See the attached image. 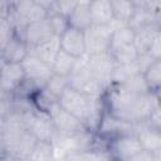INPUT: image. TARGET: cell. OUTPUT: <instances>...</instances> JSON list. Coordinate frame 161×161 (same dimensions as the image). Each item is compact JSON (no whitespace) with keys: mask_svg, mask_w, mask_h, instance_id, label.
<instances>
[{"mask_svg":"<svg viewBox=\"0 0 161 161\" xmlns=\"http://www.w3.org/2000/svg\"><path fill=\"white\" fill-rule=\"evenodd\" d=\"M0 158H5V148H4L3 137H0Z\"/></svg>","mask_w":161,"mask_h":161,"instance_id":"36","label":"cell"},{"mask_svg":"<svg viewBox=\"0 0 161 161\" xmlns=\"http://www.w3.org/2000/svg\"><path fill=\"white\" fill-rule=\"evenodd\" d=\"M59 43L62 50L72 54L75 58H79L83 54H86L84 36H83V30L80 29L68 26L59 35Z\"/></svg>","mask_w":161,"mask_h":161,"instance_id":"13","label":"cell"},{"mask_svg":"<svg viewBox=\"0 0 161 161\" xmlns=\"http://www.w3.org/2000/svg\"><path fill=\"white\" fill-rule=\"evenodd\" d=\"M91 1H92V0H77V3L80 4V5H89Z\"/></svg>","mask_w":161,"mask_h":161,"instance_id":"37","label":"cell"},{"mask_svg":"<svg viewBox=\"0 0 161 161\" xmlns=\"http://www.w3.org/2000/svg\"><path fill=\"white\" fill-rule=\"evenodd\" d=\"M160 33L158 24H150L147 26H143L138 30L135 31V40L133 44L137 48L138 53H145L147 52L151 42L153 38Z\"/></svg>","mask_w":161,"mask_h":161,"instance_id":"18","label":"cell"},{"mask_svg":"<svg viewBox=\"0 0 161 161\" xmlns=\"http://www.w3.org/2000/svg\"><path fill=\"white\" fill-rule=\"evenodd\" d=\"M36 4H39V5H42V6H44L47 10H49L52 6H53V4H54V1L55 0H34Z\"/></svg>","mask_w":161,"mask_h":161,"instance_id":"34","label":"cell"},{"mask_svg":"<svg viewBox=\"0 0 161 161\" xmlns=\"http://www.w3.org/2000/svg\"><path fill=\"white\" fill-rule=\"evenodd\" d=\"M52 36H54V33H53V29L47 18L43 20L28 24L23 33V39L25 40L28 49L34 48V47L47 42Z\"/></svg>","mask_w":161,"mask_h":161,"instance_id":"12","label":"cell"},{"mask_svg":"<svg viewBox=\"0 0 161 161\" xmlns=\"http://www.w3.org/2000/svg\"><path fill=\"white\" fill-rule=\"evenodd\" d=\"M107 150L111 155V158L117 160H132L140 151H142V146L133 132L119 133L108 140Z\"/></svg>","mask_w":161,"mask_h":161,"instance_id":"5","label":"cell"},{"mask_svg":"<svg viewBox=\"0 0 161 161\" xmlns=\"http://www.w3.org/2000/svg\"><path fill=\"white\" fill-rule=\"evenodd\" d=\"M1 62H3V60H0V67H1Z\"/></svg>","mask_w":161,"mask_h":161,"instance_id":"39","label":"cell"},{"mask_svg":"<svg viewBox=\"0 0 161 161\" xmlns=\"http://www.w3.org/2000/svg\"><path fill=\"white\" fill-rule=\"evenodd\" d=\"M25 79V73L21 63L1 62L0 67V88L13 96L14 91Z\"/></svg>","mask_w":161,"mask_h":161,"instance_id":"10","label":"cell"},{"mask_svg":"<svg viewBox=\"0 0 161 161\" xmlns=\"http://www.w3.org/2000/svg\"><path fill=\"white\" fill-rule=\"evenodd\" d=\"M68 79L69 86L91 97H102L106 91V88L99 83V80L87 67V54L77 58L75 65L72 73L68 75Z\"/></svg>","mask_w":161,"mask_h":161,"instance_id":"3","label":"cell"},{"mask_svg":"<svg viewBox=\"0 0 161 161\" xmlns=\"http://www.w3.org/2000/svg\"><path fill=\"white\" fill-rule=\"evenodd\" d=\"M60 50V43H59V36L54 35L52 36L50 39H48L47 42L34 47V48H30L29 49V53L35 55L36 58H39L40 60L48 63L49 65L53 64L55 57L58 55Z\"/></svg>","mask_w":161,"mask_h":161,"instance_id":"16","label":"cell"},{"mask_svg":"<svg viewBox=\"0 0 161 161\" xmlns=\"http://www.w3.org/2000/svg\"><path fill=\"white\" fill-rule=\"evenodd\" d=\"M3 126H4V118H0V137H3Z\"/></svg>","mask_w":161,"mask_h":161,"instance_id":"38","label":"cell"},{"mask_svg":"<svg viewBox=\"0 0 161 161\" xmlns=\"http://www.w3.org/2000/svg\"><path fill=\"white\" fill-rule=\"evenodd\" d=\"M25 118L28 130L36 137V140L52 141L57 130L48 111L40 109L35 106L25 111Z\"/></svg>","mask_w":161,"mask_h":161,"instance_id":"4","label":"cell"},{"mask_svg":"<svg viewBox=\"0 0 161 161\" xmlns=\"http://www.w3.org/2000/svg\"><path fill=\"white\" fill-rule=\"evenodd\" d=\"M58 103L65 111L80 119L88 130L96 132L104 112L102 97H91L72 86H68L59 96Z\"/></svg>","mask_w":161,"mask_h":161,"instance_id":"2","label":"cell"},{"mask_svg":"<svg viewBox=\"0 0 161 161\" xmlns=\"http://www.w3.org/2000/svg\"><path fill=\"white\" fill-rule=\"evenodd\" d=\"M68 21H69V26H73L80 30H84L86 28H88L92 24L88 5L78 4L73 10V13L68 16Z\"/></svg>","mask_w":161,"mask_h":161,"instance_id":"24","label":"cell"},{"mask_svg":"<svg viewBox=\"0 0 161 161\" xmlns=\"http://www.w3.org/2000/svg\"><path fill=\"white\" fill-rule=\"evenodd\" d=\"M77 5H78L77 0H55L53 6L49 10L55 11V13L68 18L73 13V10L75 9Z\"/></svg>","mask_w":161,"mask_h":161,"instance_id":"31","label":"cell"},{"mask_svg":"<svg viewBox=\"0 0 161 161\" xmlns=\"http://www.w3.org/2000/svg\"><path fill=\"white\" fill-rule=\"evenodd\" d=\"M146 86L150 92L158 93L161 86V59L153 60L142 73Z\"/></svg>","mask_w":161,"mask_h":161,"instance_id":"20","label":"cell"},{"mask_svg":"<svg viewBox=\"0 0 161 161\" xmlns=\"http://www.w3.org/2000/svg\"><path fill=\"white\" fill-rule=\"evenodd\" d=\"M116 64L117 63L109 52L87 54V67L106 89L112 83V73Z\"/></svg>","mask_w":161,"mask_h":161,"instance_id":"6","label":"cell"},{"mask_svg":"<svg viewBox=\"0 0 161 161\" xmlns=\"http://www.w3.org/2000/svg\"><path fill=\"white\" fill-rule=\"evenodd\" d=\"M0 60H1V57H0Z\"/></svg>","mask_w":161,"mask_h":161,"instance_id":"41","label":"cell"},{"mask_svg":"<svg viewBox=\"0 0 161 161\" xmlns=\"http://www.w3.org/2000/svg\"><path fill=\"white\" fill-rule=\"evenodd\" d=\"M54 158V147L52 141L38 140L29 160H50Z\"/></svg>","mask_w":161,"mask_h":161,"instance_id":"28","label":"cell"},{"mask_svg":"<svg viewBox=\"0 0 161 161\" xmlns=\"http://www.w3.org/2000/svg\"><path fill=\"white\" fill-rule=\"evenodd\" d=\"M136 8H141V6H145L146 4V0H130Z\"/></svg>","mask_w":161,"mask_h":161,"instance_id":"35","label":"cell"},{"mask_svg":"<svg viewBox=\"0 0 161 161\" xmlns=\"http://www.w3.org/2000/svg\"><path fill=\"white\" fill-rule=\"evenodd\" d=\"M160 42H161V34L158 33L153 38V40L151 42V44L147 49V53L155 59H161V44H160Z\"/></svg>","mask_w":161,"mask_h":161,"instance_id":"33","label":"cell"},{"mask_svg":"<svg viewBox=\"0 0 161 161\" xmlns=\"http://www.w3.org/2000/svg\"><path fill=\"white\" fill-rule=\"evenodd\" d=\"M75 62H77L75 57H73L72 54H69V53H67V52L60 49L58 55L55 57L53 64H52L53 73L68 77L72 73V70H73V68L75 65Z\"/></svg>","mask_w":161,"mask_h":161,"instance_id":"21","label":"cell"},{"mask_svg":"<svg viewBox=\"0 0 161 161\" xmlns=\"http://www.w3.org/2000/svg\"><path fill=\"white\" fill-rule=\"evenodd\" d=\"M113 57V59L116 60L117 64H127V63H132L137 59L138 57V50L135 47V44H127L123 47H119L114 50L109 52Z\"/></svg>","mask_w":161,"mask_h":161,"instance_id":"26","label":"cell"},{"mask_svg":"<svg viewBox=\"0 0 161 161\" xmlns=\"http://www.w3.org/2000/svg\"><path fill=\"white\" fill-rule=\"evenodd\" d=\"M137 74H142V73L140 72L136 60L127 64H116L114 70L112 73V83H126Z\"/></svg>","mask_w":161,"mask_h":161,"instance_id":"23","label":"cell"},{"mask_svg":"<svg viewBox=\"0 0 161 161\" xmlns=\"http://www.w3.org/2000/svg\"><path fill=\"white\" fill-rule=\"evenodd\" d=\"M9 1H13V0H9Z\"/></svg>","mask_w":161,"mask_h":161,"instance_id":"40","label":"cell"},{"mask_svg":"<svg viewBox=\"0 0 161 161\" xmlns=\"http://www.w3.org/2000/svg\"><path fill=\"white\" fill-rule=\"evenodd\" d=\"M48 113L50 114L53 123L55 126V130L58 133L62 135H73V133H78L80 131L87 130L86 125L78 119L75 116H73L72 113H69L68 111H65L59 103L58 101L54 102L48 109Z\"/></svg>","mask_w":161,"mask_h":161,"instance_id":"8","label":"cell"},{"mask_svg":"<svg viewBox=\"0 0 161 161\" xmlns=\"http://www.w3.org/2000/svg\"><path fill=\"white\" fill-rule=\"evenodd\" d=\"M15 35V28L8 16L0 18V55L9 40Z\"/></svg>","mask_w":161,"mask_h":161,"instance_id":"29","label":"cell"},{"mask_svg":"<svg viewBox=\"0 0 161 161\" xmlns=\"http://www.w3.org/2000/svg\"><path fill=\"white\" fill-rule=\"evenodd\" d=\"M150 24H158V13L148 10L147 8H143V6L136 8L127 23V25L135 31Z\"/></svg>","mask_w":161,"mask_h":161,"instance_id":"17","label":"cell"},{"mask_svg":"<svg viewBox=\"0 0 161 161\" xmlns=\"http://www.w3.org/2000/svg\"><path fill=\"white\" fill-rule=\"evenodd\" d=\"M133 133L138 138L142 150L160 155L161 151V135L160 128L151 126L147 121L135 123Z\"/></svg>","mask_w":161,"mask_h":161,"instance_id":"11","label":"cell"},{"mask_svg":"<svg viewBox=\"0 0 161 161\" xmlns=\"http://www.w3.org/2000/svg\"><path fill=\"white\" fill-rule=\"evenodd\" d=\"M11 111V96L0 88V118H4Z\"/></svg>","mask_w":161,"mask_h":161,"instance_id":"32","label":"cell"},{"mask_svg":"<svg viewBox=\"0 0 161 161\" xmlns=\"http://www.w3.org/2000/svg\"><path fill=\"white\" fill-rule=\"evenodd\" d=\"M25 73V79L31 82L34 86H36L39 89L44 88L45 83L53 74L52 65L48 63L40 60L35 55L28 53L26 57L20 62Z\"/></svg>","mask_w":161,"mask_h":161,"instance_id":"9","label":"cell"},{"mask_svg":"<svg viewBox=\"0 0 161 161\" xmlns=\"http://www.w3.org/2000/svg\"><path fill=\"white\" fill-rule=\"evenodd\" d=\"M102 99L108 113L131 123L147 121L158 106V93L137 92L125 83L109 84Z\"/></svg>","mask_w":161,"mask_h":161,"instance_id":"1","label":"cell"},{"mask_svg":"<svg viewBox=\"0 0 161 161\" xmlns=\"http://www.w3.org/2000/svg\"><path fill=\"white\" fill-rule=\"evenodd\" d=\"M29 53L28 45L25 43V40L19 36V35H14L9 43L6 44V47L4 48V50L1 52V60L3 62H15V63H20L26 54Z\"/></svg>","mask_w":161,"mask_h":161,"instance_id":"14","label":"cell"},{"mask_svg":"<svg viewBox=\"0 0 161 161\" xmlns=\"http://www.w3.org/2000/svg\"><path fill=\"white\" fill-rule=\"evenodd\" d=\"M112 30L108 25L91 24L83 30L86 54H96L102 52H108L111 43Z\"/></svg>","mask_w":161,"mask_h":161,"instance_id":"7","label":"cell"},{"mask_svg":"<svg viewBox=\"0 0 161 161\" xmlns=\"http://www.w3.org/2000/svg\"><path fill=\"white\" fill-rule=\"evenodd\" d=\"M133 40H135V30L133 29H131L128 25L117 28L111 34V43H109L108 52L114 50V49L127 45V44H132Z\"/></svg>","mask_w":161,"mask_h":161,"instance_id":"22","label":"cell"},{"mask_svg":"<svg viewBox=\"0 0 161 161\" xmlns=\"http://www.w3.org/2000/svg\"><path fill=\"white\" fill-rule=\"evenodd\" d=\"M114 15V19L121 20L123 23H128L132 16L136 6L130 0H108Z\"/></svg>","mask_w":161,"mask_h":161,"instance_id":"25","label":"cell"},{"mask_svg":"<svg viewBox=\"0 0 161 161\" xmlns=\"http://www.w3.org/2000/svg\"><path fill=\"white\" fill-rule=\"evenodd\" d=\"M69 86V79L68 77H64V75H59V74H55L53 73L52 77L48 79V82L45 83L44 86V89L52 96L54 97L57 101L59 98V96L62 94V92Z\"/></svg>","mask_w":161,"mask_h":161,"instance_id":"27","label":"cell"},{"mask_svg":"<svg viewBox=\"0 0 161 161\" xmlns=\"http://www.w3.org/2000/svg\"><path fill=\"white\" fill-rule=\"evenodd\" d=\"M36 141H38L36 137L30 131H25L24 135L21 136V138L19 140L13 155H11V158H15V160H29Z\"/></svg>","mask_w":161,"mask_h":161,"instance_id":"19","label":"cell"},{"mask_svg":"<svg viewBox=\"0 0 161 161\" xmlns=\"http://www.w3.org/2000/svg\"><path fill=\"white\" fill-rule=\"evenodd\" d=\"M91 21L97 25H108L113 19V11L108 0H92L88 5Z\"/></svg>","mask_w":161,"mask_h":161,"instance_id":"15","label":"cell"},{"mask_svg":"<svg viewBox=\"0 0 161 161\" xmlns=\"http://www.w3.org/2000/svg\"><path fill=\"white\" fill-rule=\"evenodd\" d=\"M52 29H53V33L54 35L59 36L68 26H69V21H68V18L64 16V15H60L55 11H52V10H48V16H47Z\"/></svg>","mask_w":161,"mask_h":161,"instance_id":"30","label":"cell"}]
</instances>
